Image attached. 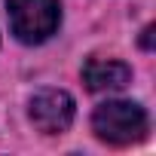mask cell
<instances>
[{"instance_id": "obj_1", "label": "cell", "mask_w": 156, "mask_h": 156, "mask_svg": "<svg viewBox=\"0 0 156 156\" xmlns=\"http://www.w3.org/2000/svg\"><path fill=\"white\" fill-rule=\"evenodd\" d=\"M147 129H150L147 110L135 101H104L92 113V132L101 141L116 144V147L144 141Z\"/></svg>"}, {"instance_id": "obj_2", "label": "cell", "mask_w": 156, "mask_h": 156, "mask_svg": "<svg viewBox=\"0 0 156 156\" xmlns=\"http://www.w3.org/2000/svg\"><path fill=\"white\" fill-rule=\"evenodd\" d=\"M6 12L16 40L28 46L46 43L61 25L58 0H6Z\"/></svg>"}, {"instance_id": "obj_3", "label": "cell", "mask_w": 156, "mask_h": 156, "mask_svg": "<svg viewBox=\"0 0 156 156\" xmlns=\"http://www.w3.org/2000/svg\"><path fill=\"white\" fill-rule=\"evenodd\" d=\"M73 113H76V104L64 89H40L31 95V104H28V116L43 135L67 132L73 122Z\"/></svg>"}, {"instance_id": "obj_4", "label": "cell", "mask_w": 156, "mask_h": 156, "mask_svg": "<svg viewBox=\"0 0 156 156\" xmlns=\"http://www.w3.org/2000/svg\"><path fill=\"white\" fill-rule=\"evenodd\" d=\"M83 83L89 92H119L132 83V67L116 58H89L83 64Z\"/></svg>"}]
</instances>
